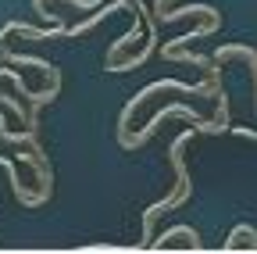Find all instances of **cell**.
<instances>
[{"label":"cell","instance_id":"obj_1","mask_svg":"<svg viewBox=\"0 0 257 254\" xmlns=\"http://www.w3.org/2000/svg\"><path fill=\"white\" fill-rule=\"evenodd\" d=\"M193 133H197V125H189L186 133H179L175 140H172V150H168V157H172V172H175V183H172V194L168 197H161V201H154L147 211H143V247H150L154 243V222L165 215V211H172V208H179V204H186L189 201V194H193V183H189V168H186V143L193 140Z\"/></svg>","mask_w":257,"mask_h":254},{"label":"cell","instance_id":"obj_2","mask_svg":"<svg viewBox=\"0 0 257 254\" xmlns=\"http://www.w3.org/2000/svg\"><path fill=\"white\" fill-rule=\"evenodd\" d=\"M168 118H189L193 125H197V133H225V129H229L225 122L204 118L197 108H189V104H165L161 111H154V115L147 118V125H143L140 133H118V143H121V147H143V143L161 129V122H168Z\"/></svg>","mask_w":257,"mask_h":254},{"label":"cell","instance_id":"obj_3","mask_svg":"<svg viewBox=\"0 0 257 254\" xmlns=\"http://www.w3.org/2000/svg\"><path fill=\"white\" fill-rule=\"evenodd\" d=\"M150 247H154V250H172V247H179V250H200L204 243H200V233L193 229V226H175V229H168V233L154 236Z\"/></svg>","mask_w":257,"mask_h":254},{"label":"cell","instance_id":"obj_4","mask_svg":"<svg viewBox=\"0 0 257 254\" xmlns=\"http://www.w3.org/2000/svg\"><path fill=\"white\" fill-rule=\"evenodd\" d=\"M100 4H104V0H32L36 15H43L47 22H64L57 8H72L79 15V11H93V8H100Z\"/></svg>","mask_w":257,"mask_h":254},{"label":"cell","instance_id":"obj_5","mask_svg":"<svg viewBox=\"0 0 257 254\" xmlns=\"http://www.w3.org/2000/svg\"><path fill=\"white\" fill-rule=\"evenodd\" d=\"M232 57L246 61V68H250V79H253V97H257V50H253V47H243V43H232V47H218V50H214V61H218V65H225V61H232Z\"/></svg>","mask_w":257,"mask_h":254},{"label":"cell","instance_id":"obj_6","mask_svg":"<svg viewBox=\"0 0 257 254\" xmlns=\"http://www.w3.org/2000/svg\"><path fill=\"white\" fill-rule=\"evenodd\" d=\"M221 250H257V229L253 226H236L229 240L221 243Z\"/></svg>","mask_w":257,"mask_h":254}]
</instances>
